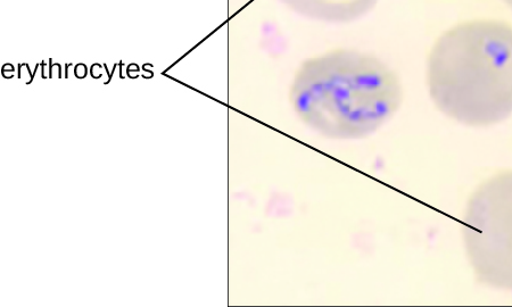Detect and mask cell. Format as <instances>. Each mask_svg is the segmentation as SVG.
I'll return each mask as SVG.
<instances>
[{"label": "cell", "mask_w": 512, "mask_h": 307, "mask_svg": "<svg viewBox=\"0 0 512 307\" xmlns=\"http://www.w3.org/2000/svg\"><path fill=\"white\" fill-rule=\"evenodd\" d=\"M402 101L398 74L376 56L351 48L308 58L289 89L297 118L317 134L337 140L375 134Z\"/></svg>", "instance_id": "1"}, {"label": "cell", "mask_w": 512, "mask_h": 307, "mask_svg": "<svg viewBox=\"0 0 512 307\" xmlns=\"http://www.w3.org/2000/svg\"><path fill=\"white\" fill-rule=\"evenodd\" d=\"M426 85L436 109L464 126L486 128L512 116V26L462 22L435 41Z\"/></svg>", "instance_id": "2"}, {"label": "cell", "mask_w": 512, "mask_h": 307, "mask_svg": "<svg viewBox=\"0 0 512 307\" xmlns=\"http://www.w3.org/2000/svg\"><path fill=\"white\" fill-rule=\"evenodd\" d=\"M462 239L476 279L512 292V171L487 179L470 196Z\"/></svg>", "instance_id": "3"}, {"label": "cell", "mask_w": 512, "mask_h": 307, "mask_svg": "<svg viewBox=\"0 0 512 307\" xmlns=\"http://www.w3.org/2000/svg\"><path fill=\"white\" fill-rule=\"evenodd\" d=\"M302 18L328 24H348L365 18L379 0H278Z\"/></svg>", "instance_id": "4"}, {"label": "cell", "mask_w": 512, "mask_h": 307, "mask_svg": "<svg viewBox=\"0 0 512 307\" xmlns=\"http://www.w3.org/2000/svg\"><path fill=\"white\" fill-rule=\"evenodd\" d=\"M502 2L512 7V0H502Z\"/></svg>", "instance_id": "5"}]
</instances>
